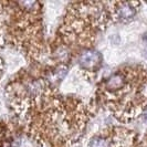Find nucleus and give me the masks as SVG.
Masks as SVG:
<instances>
[{"label":"nucleus","instance_id":"f257e3e1","mask_svg":"<svg viewBox=\"0 0 147 147\" xmlns=\"http://www.w3.org/2000/svg\"><path fill=\"white\" fill-rule=\"evenodd\" d=\"M100 60H101V57H100L98 52L88 50L81 54L79 62L83 69H85L86 71H92L100 63Z\"/></svg>","mask_w":147,"mask_h":147},{"label":"nucleus","instance_id":"f03ea898","mask_svg":"<svg viewBox=\"0 0 147 147\" xmlns=\"http://www.w3.org/2000/svg\"><path fill=\"white\" fill-rule=\"evenodd\" d=\"M134 3H121V6L117 8L118 17L123 20H127L134 17L136 9L133 7Z\"/></svg>","mask_w":147,"mask_h":147}]
</instances>
